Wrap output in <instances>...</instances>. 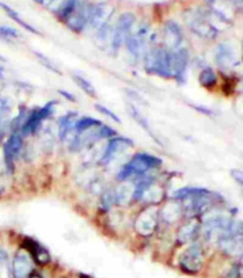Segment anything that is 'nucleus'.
I'll return each mask as SVG.
<instances>
[{
    "mask_svg": "<svg viewBox=\"0 0 243 278\" xmlns=\"http://www.w3.org/2000/svg\"><path fill=\"white\" fill-rule=\"evenodd\" d=\"M174 200L179 201L182 208L183 217L197 218L204 216L216 208L219 202H224V198L219 193L211 192L204 188H182L173 193Z\"/></svg>",
    "mask_w": 243,
    "mask_h": 278,
    "instance_id": "obj_1",
    "label": "nucleus"
},
{
    "mask_svg": "<svg viewBox=\"0 0 243 278\" xmlns=\"http://www.w3.org/2000/svg\"><path fill=\"white\" fill-rule=\"evenodd\" d=\"M185 23L188 29L195 36L205 41L216 40L220 33L219 24H225L221 19L213 14L208 7L197 8V10H188L183 14Z\"/></svg>",
    "mask_w": 243,
    "mask_h": 278,
    "instance_id": "obj_2",
    "label": "nucleus"
},
{
    "mask_svg": "<svg viewBox=\"0 0 243 278\" xmlns=\"http://www.w3.org/2000/svg\"><path fill=\"white\" fill-rule=\"evenodd\" d=\"M162 159L147 152H137L117 172L118 182H134L154 172L162 166Z\"/></svg>",
    "mask_w": 243,
    "mask_h": 278,
    "instance_id": "obj_3",
    "label": "nucleus"
},
{
    "mask_svg": "<svg viewBox=\"0 0 243 278\" xmlns=\"http://www.w3.org/2000/svg\"><path fill=\"white\" fill-rule=\"evenodd\" d=\"M143 67L148 75L163 79H173L171 73V50L163 45H151L143 57Z\"/></svg>",
    "mask_w": 243,
    "mask_h": 278,
    "instance_id": "obj_4",
    "label": "nucleus"
},
{
    "mask_svg": "<svg viewBox=\"0 0 243 278\" xmlns=\"http://www.w3.org/2000/svg\"><path fill=\"white\" fill-rule=\"evenodd\" d=\"M117 136V132L109 125L101 124L98 127L90 128L87 130L73 133L71 140L68 141V150L71 152H82L91 148L101 140H109Z\"/></svg>",
    "mask_w": 243,
    "mask_h": 278,
    "instance_id": "obj_5",
    "label": "nucleus"
},
{
    "mask_svg": "<svg viewBox=\"0 0 243 278\" xmlns=\"http://www.w3.org/2000/svg\"><path fill=\"white\" fill-rule=\"evenodd\" d=\"M151 45V26L147 22H141L139 26H134L133 31L128 36L124 43L128 55L134 63L143 60Z\"/></svg>",
    "mask_w": 243,
    "mask_h": 278,
    "instance_id": "obj_6",
    "label": "nucleus"
},
{
    "mask_svg": "<svg viewBox=\"0 0 243 278\" xmlns=\"http://www.w3.org/2000/svg\"><path fill=\"white\" fill-rule=\"evenodd\" d=\"M56 106H57V102L52 101V102H48L44 106H36V107H33L27 111V117H26L23 125L21 128V132H19L23 136V139L34 136L43 129L44 124L55 114Z\"/></svg>",
    "mask_w": 243,
    "mask_h": 278,
    "instance_id": "obj_7",
    "label": "nucleus"
},
{
    "mask_svg": "<svg viewBox=\"0 0 243 278\" xmlns=\"http://www.w3.org/2000/svg\"><path fill=\"white\" fill-rule=\"evenodd\" d=\"M136 22H137V18L133 12L127 11L118 15V18L114 22L113 34H111V40H110L109 48H108L111 55H117L120 52L128 36L133 31Z\"/></svg>",
    "mask_w": 243,
    "mask_h": 278,
    "instance_id": "obj_8",
    "label": "nucleus"
},
{
    "mask_svg": "<svg viewBox=\"0 0 243 278\" xmlns=\"http://www.w3.org/2000/svg\"><path fill=\"white\" fill-rule=\"evenodd\" d=\"M178 266L186 274H197L204 266V248L200 243H190L178 257Z\"/></svg>",
    "mask_w": 243,
    "mask_h": 278,
    "instance_id": "obj_9",
    "label": "nucleus"
},
{
    "mask_svg": "<svg viewBox=\"0 0 243 278\" xmlns=\"http://www.w3.org/2000/svg\"><path fill=\"white\" fill-rule=\"evenodd\" d=\"M24 143L23 136L19 132L8 134V137L3 143V164L8 174H12L15 170V163L21 155L23 153Z\"/></svg>",
    "mask_w": 243,
    "mask_h": 278,
    "instance_id": "obj_10",
    "label": "nucleus"
},
{
    "mask_svg": "<svg viewBox=\"0 0 243 278\" xmlns=\"http://www.w3.org/2000/svg\"><path fill=\"white\" fill-rule=\"evenodd\" d=\"M133 145V140H131L129 137H122V136L117 134L114 137L108 140V143L105 145L104 151L101 153L98 162H99L101 166H110L116 159L121 156L124 152L131 150Z\"/></svg>",
    "mask_w": 243,
    "mask_h": 278,
    "instance_id": "obj_11",
    "label": "nucleus"
},
{
    "mask_svg": "<svg viewBox=\"0 0 243 278\" xmlns=\"http://www.w3.org/2000/svg\"><path fill=\"white\" fill-rule=\"evenodd\" d=\"M189 63H190V55L186 46L171 52V73H173V79L178 85L186 83Z\"/></svg>",
    "mask_w": 243,
    "mask_h": 278,
    "instance_id": "obj_12",
    "label": "nucleus"
},
{
    "mask_svg": "<svg viewBox=\"0 0 243 278\" xmlns=\"http://www.w3.org/2000/svg\"><path fill=\"white\" fill-rule=\"evenodd\" d=\"M159 221H160V218H159L158 208L148 206L137 216L136 221H134V228H136L139 235L151 236L156 230Z\"/></svg>",
    "mask_w": 243,
    "mask_h": 278,
    "instance_id": "obj_13",
    "label": "nucleus"
},
{
    "mask_svg": "<svg viewBox=\"0 0 243 278\" xmlns=\"http://www.w3.org/2000/svg\"><path fill=\"white\" fill-rule=\"evenodd\" d=\"M21 247L30 255L33 262L38 266H48L52 262V255L48 251V248L43 246L40 242H37L33 237H23Z\"/></svg>",
    "mask_w": 243,
    "mask_h": 278,
    "instance_id": "obj_14",
    "label": "nucleus"
},
{
    "mask_svg": "<svg viewBox=\"0 0 243 278\" xmlns=\"http://www.w3.org/2000/svg\"><path fill=\"white\" fill-rule=\"evenodd\" d=\"M92 3L87 1V0H82L78 8L75 10L72 15L67 19V27L73 33L80 34L87 29L88 26V19H90V11H91Z\"/></svg>",
    "mask_w": 243,
    "mask_h": 278,
    "instance_id": "obj_15",
    "label": "nucleus"
},
{
    "mask_svg": "<svg viewBox=\"0 0 243 278\" xmlns=\"http://www.w3.org/2000/svg\"><path fill=\"white\" fill-rule=\"evenodd\" d=\"M215 63L223 71H230L239 64L237 50L231 43H220L215 49Z\"/></svg>",
    "mask_w": 243,
    "mask_h": 278,
    "instance_id": "obj_16",
    "label": "nucleus"
},
{
    "mask_svg": "<svg viewBox=\"0 0 243 278\" xmlns=\"http://www.w3.org/2000/svg\"><path fill=\"white\" fill-rule=\"evenodd\" d=\"M113 15H114V7L109 3H105V1L92 3L87 29L97 31L102 24L106 23L110 19H113Z\"/></svg>",
    "mask_w": 243,
    "mask_h": 278,
    "instance_id": "obj_17",
    "label": "nucleus"
},
{
    "mask_svg": "<svg viewBox=\"0 0 243 278\" xmlns=\"http://www.w3.org/2000/svg\"><path fill=\"white\" fill-rule=\"evenodd\" d=\"M162 38H163V46L167 50H177L182 48L183 45V33L181 26L177 23L176 21H167L163 24V31H162Z\"/></svg>",
    "mask_w": 243,
    "mask_h": 278,
    "instance_id": "obj_18",
    "label": "nucleus"
},
{
    "mask_svg": "<svg viewBox=\"0 0 243 278\" xmlns=\"http://www.w3.org/2000/svg\"><path fill=\"white\" fill-rule=\"evenodd\" d=\"M221 253H224L232 258H242L243 257V232L230 234L220 237L216 242Z\"/></svg>",
    "mask_w": 243,
    "mask_h": 278,
    "instance_id": "obj_19",
    "label": "nucleus"
},
{
    "mask_svg": "<svg viewBox=\"0 0 243 278\" xmlns=\"http://www.w3.org/2000/svg\"><path fill=\"white\" fill-rule=\"evenodd\" d=\"M34 270V262L24 250H19L14 255L11 262V277L12 278H27Z\"/></svg>",
    "mask_w": 243,
    "mask_h": 278,
    "instance_id": "obj_20",
    "label": "nucleus"
},
{
    "mask_svg": "<svg viewBox=\"0 0 243 278\" xmlns=\"http://www.w3.org/2000/svg\"><path fill=\"white\" fill-rule=\"evenodd\" d=\"M201 235V224L197 218H188L185 223L178 228L177 240L179 244H190L197 242L199 236Z\"/></svg>",
    "mask_w": 243,
    "mask_h": 278,
    "instance_id": "obj_21",
    "label": "nucleus"
},
{
    "mask_svg": "<svg viewBox=\"0 0 243 278\" xmlns=\"http://www.w3.org/2000/svg\"><path fill=\"white\" fill-rule=\"evenodd\" d=\"M78 121V113L76 111H68L61 115L57 121V137L61 143H67L71 140L75 130V124Z\"/></svg>",
    "mask_w": 243,
    "mask_h": 278,
    "instance_id": "obj_22",
    "label": "nucleus"
},
{
    "mask_svg": "<svg viewBox=\"0 0 243 278\" xmlns=\"http://www.w3.org/2000/svg\"><path fill=\"white\" fill-rule=\"evenodd\" d=\"M128 113L131 114V117L133 118V121L139 125L140 128H143V130L146 132L150 137H151L155 143L158 145H163V141L160 140V137L158 136V133L152 129V127L150 125V122H148V118L144 117V114L141 113V110L133 105V103H128Z\"/></svg>",
    "mask_w": 243,
    "mask_h": 278,
    "instance_id": "obj_23",
    "label": "nucleus"
},
{
    "mask_svg": "<svg viewBox=\"0 0 243 278\" xmlns=\"http://www.w3.org/2000/svg\"><path fill=\"white\" fill-rule=\"evenodd\" d=\"M207 7L216 14L220 19H223L225 23H231L234 7L230 1L225 0H207Z\"/></svg>",
    "mask_w": 243,
    "mask_h": 278,
    "instance_id": "obj_24",
    "label": "nucleus"
},
{
    "mask_svg": "<svg viewBox=\"0 0 243 278\" xmlns=\"http://www.w3.org/2000/svg\"><path fill=\"white\" fill-rule=\"evenodd\" d=\"M183 217L182 208H181V204L179 201L178 202H169L164 206H162L159 209V218L163 220L164 223L167 224H174L178 220H181Z\"/></svg>",
    "mask_w": 243,
    "mask_h": 278,
    "instance_id": "obj_25",
    "label": "nucleus"
},
{
    "mask_svg": "<svg viewBox=\"0 0 243 278\" xmlns=\"http://www.w3.org/2000/svg\"><path fill=\"white\" fill-rule=\"evenodd\" d=\"M134 183L133 182H120L114 188L116 205L125 206L133 200Z\"/></svg>",
    "mask_w": 243,
    "mask_h": 278,
    "instance_id": "obj_26",
    "label": "nucleus"
},
{
    "mask_svg": "<svg viewBox=\"0 0 243 278\" xmlns=\"http://www.w3.org/2000/svg\"><path fill=\"white\" fill-rule=\"evenodd\" d=\"M10 113H11V102L10 99L0 95V139L8 130L10 125Z\"/></svg>",
    "mask_w": 243,
    "mask_h": 278,
    "instance_id": "obj_27",
    "label": "nucleus"
},
{
    "mask_svg": "<svg viewBox=\"0 0 243 278\" xmlns=\"http://www.w3.org/2000/svg\"><path fill=\"white\" fill-rule=\"evenodd\" d=\"M0 8H1V10H3V11H4V12H6L7 15H8V17H10V18L12 19V21H15V22H17V23H18L19 26H22L24 30L30 31V33H33V34H37V36H40V34H41V33L37 30L36 27H34V26H31L30 23H27V22H26L24 19H22V17L19 15L18 12L15 11L14 8H11V7H10V6H7L6 3H1V1H0Z\"/></svg>",
    "mask_w": 243,
    "mask_h": 278,
    "instance_id": "obj_28",
    "label": "nucleus"
},
{
    "mask_svg": "<svg viewBox=\"0 0 243 278\" xmlns=\"http://www.w3.org/2000/svg\"><path fill=\"white\" fill-rule=\"evenodd\" d=\"M113 27H114V23H113V19L108 21L106 23H104L97 31H95V38H97V43L101 45V46H108L109 48L110 40H111V34H113Z\"/></svg>",
    "mask_w": 243,
    "mask_h": 278,
    "instance_id": "obj_29",
    "label": "nucleus"
},
{
    "mask_svg": "<svg viewBox=\"0 0 243 278\" xmlns=\"http://www.w3.org/2000/svg\"><path fill=\"white\" fill-rule=\"evenodd\" d=\"M71 78H72V80L76 83V86L79 87L80 90L83 91L85 94H87L88 97L90 98L97 97V90H95V87L92 86V83L88 80V79H86L85 76H82L79 73H72Z\"/></svg>",
    "mask_w": 243,
    "mask_h": 278,
    "instance_id": "obj_30",
    "label": "nucleus"
},
{
    "mask_svg": "<svg viewBox=\"0 0 243 278\" xmlns=\"http://www.w3.org/2000/svg\"><path fill=\"white\" fill-rule=\"evenodd\" d=\"M199 83L205 88H212L218 85V75L212 68H202L200 75H199Z\"/></svg>",
    "mask_w": 243,
    "mask_h": 278,
    "instance_id": "obj_31",
    "label": "nucleus"
},
{
    "mask_svg": "<svg viewBox=\"0 0 243 278\" xmlns=\"http://www.w3.org/2000/svg\"><path fill=\"white\" fill-rule=\"evenodd\" d=\"M116 205V195H114V188L105 189L101 193L99 198V208L102 212H109L113 206Z\"/></svg>",
    "mask_w": 243,
    "mask_h": 278,
    "instance_id": "obj_32",
    "label": "nucleus"
},
{
    "mask_svg": "<svg viewBox=\"0 0 243 278\" xmlns=\"http://www.w3.org/2000/svg\"><path fill=\"white\" fill-rule=\"evenodd\" d=\"M27 111H29V109H26L24 106H21L18 114L15 115L14 118L10 120V125H8V130H10V133H14V132H21V128H22L24 120H26V117H27Z\"/></svg>",
    "mask_w": 243,
    "mask_h": 278,
    "instance_id": "obj_33",
    "label": "nucleus"
},
{
    "mask_svg": "<svg viewBox=\"0 0 243 278\" xmlns=\"http://www.w3.org/2000/svg\"><path fill=\"white\" fill-rule=\"evenodd\" d=\"M102 122L94 118V117H90V115H86V117H82V118H78V121L75 124V130L73 133H79V132H83V130H87L90 128L98 127L101 125Z\"/></svg>",
    "mask_w": 243,
    "mask_h": 278,
    "instance_id": "obj_34",
    "label": "nucleus"
},
{
    "mask_svg": "<svg viewBox=\"0 0 243 278\" xmlns=\"http://www.w3.org/2000/svg\"><path fill=\"white\" fill-rule=\"evenodd\" d=\"M34 56L37 57V60L40 61V64H41L43 67L46 68L48 71H50L52 73H56V75H59V76L63 75L60 71V68L57 67L55 63L50 60L49 57H46V56L43 55V53H40V52H34Z\"/></svg>",
    "mask_w": 243,
    "mask_h": 278,
    "instance_id": "obj_35",
    "label": "nucleus"
},
{
    "mask_svg": "<svg viewBox=\"0 0 243 278\" xmlns=\"http://www.w3.org/2000/svg\"><path fill=\"white\" fill-rule=\"evenodd\" d=\"M19 31L14 27H10V26H4L1 24L0 26V38L4 40L7 43H11L12 40H18L19 38Z\"/></svg>",
    "mask_w": 243,
    "mask_h": 278,
    "instance_id": "obj_36",
    "label": "nucleus"
},
{
    "mask_svg": "<svg viewBox=\"0 0 243 278\" xmlns=\"http://www.w3.org/2000/svg\"><path fill=\"white\" fill-rule=\"evenodd\" d=\"M68 1L69 0H48V3L45 4V7L48 8L49 12H52L56 17L64 7L67 6Z\"/></svg>",
    "mask_w": 243,
    "mask_h": 278,
    "instance_id": "obj_37",
    "label": "nucleus"
},
{
    "mask_svg": "<svg viewBox=\"0 0 243 278\" xmlns=\"http://www.w3.org/2000/svg\"><path fill=\"white\" fill-rule=\"evenodd\" d=\"M95 109H97L98 113H101L102 115H105L106 118H110L111 121L117 122V124H121V118H120V117H118L114 111H111L109 107H106V106H104V105H99V103H97V105H95Z\"/></svg>",
    "mask_w": 243,
    "mask_h": 278,
    "instance_id": "obj_38",
    "label": "nucleus"
},
{
    "mask_svg": "<svg viewBox=\"0 0 243 278\" xmlns=\"http://www.w3.org/2000/svg\"><path fill=\"white\" fill-rule=\"evenodd\" d=\"M127 95H132V97H131V98H132V99H133V101H134L133 105H136V106H137V103H139V106H141V105H147L146 99L141 97L140 94H137L136 91L127 90Z\"/></svg>",
    "mask_w": 243,
    "mask_h": 278,
    "instance_id": "obj_39",
    "label": "nucleus"
},
{
    "mask_svg": "<svg viewBox=\"0 0 243 278\" xmlns=\"http://www.w3.org/2000/svg\"><path fill=\"white\" fill-rule=\"evenodd\" d=\"M230 174H231L232 179L237 182L241 188H243V171L242 170H231V171H230Z\"/></svg>",
    "mask_w": 243,
    "mask_h": 278,
    "instance_id": "obj_40",
    "label": "nucleus"
},
{
    "mask_svg": "<svg viewBox=\"0 0 243 278\" xmlns=\"http://www.w3.org/2000/svg\"><path fill=\"white\" fill-rule=\"evenodd\" d=\"M8 260H10V258H8L7 251L4 248L0 247V267L7 266V265H8Z\"/></svg>",
    "mask_w": 243,
    "mask_h": 278,
    "instance_id": "obj_41",
    "label": "nucleus"
},
{
    "mask_svg": "<svg viewBox=\"0 0 243 278\" xmlns=\"http://www.w3.org/2000/svg\"><path fill=\"white\" fill-rule=\"evenodd\" d=\"M59 94H60L61 97H64L67 101H69V102H73V103H76L78 102V99L75 98V95H72L71 92H68V91H66V90H59L57 91Z\"/></svg>",
    "mask_w": 243,
    "mask_h": 278,
    "instance_id": "obj_42",
    "label": "nucleus"
},
{
    "mask_svg": "<svg viewBox=\"0 0 243 278\" xmlns=\"http://www.w3.org/2000/svg\"><path fill=\"white\" fill-rule=\"evenodd\" d=\"M239 276H241V266L235 265V266H232V269L230 270V273H228L227 278H239Z\"/></svg>",
    "mask_w": 243,
    "mask_h": 278,
    "instance_id": "obj_43",
    "label": "nucleus"
},
{
    "mask_svg": "<svg viewBox=\"0 0 243 278\" xmlns=\"http://www.w3.org/2000/svg\"><path fill=\"white\" fill-rule=\"evenodd\" d=\"M192 106V109H195V110H197V111H200V113H204V114H207V115H212L213 113L211 111V110H208V109H202V106H197V105H190Z\"/></svg>",
    "mask_w": 243,
    "mask_h": 278,
    "instance_id": "obj_44",
    "label": "nucleus"
},
{
    "mask_svg": "<svg viewBox=\"0 0 243 278\" xmlns=\"http://www.w3.org/2000/svg\"><path fill=\"white\" fill-rule=\"evenodd\" d=\"M230 3H231L234 8H239V10H242L243 0H230Z\"/></svg>",
    "mask_w": 243,
    "mask_h": 278,
    "instance_id": "obj_45",
    "label": "nucleus"
},
{
    "mask_svg": "<svg viewBox=\"0 0 243 278\" xmlns=\"http://www.w3.org/2000/svg\"><path fill=\"white\" fill-rule=\"evenodd\" d=\"M27 278H44V276L40 272H37V270H33V272L30 273V276H29Z\"/></svg>",
    "mask_w": 243,
    "mask_h": 278,
    "instance_id": "obj_46",
    "label": "nucleus"
},
{
    "mask_svg": "<svg viewBox=\"0 0 243 278\" xmlns=\"http://www.w3.org/2000/svg\"><path fill=\"white\" fill-rule=\"evenodd\" d=\"M4 78V69H3V67L0 65V79Z\"/></svg>",
    "mask_w": 243,
    "mask_h": 278,
    "instance_id": "obj_47",
    "label": "nucleus"
},
{
    "mask_svg": "<svg viewBox=\"0 0 243 278\" xmlns=\"http://www.w3.org/2000/svg\"><path fill=\"white\" fill-rule=\"evenodd\" d=\"M6 61H7L6 57H3V56L0 55V63H6Z\"/></svg>",
    "mask_w": 243,
    "mask_h": 278,
    "instance_id": "obj_48",
    "label": "nucleus"
},
{
    "mask_svg": "<svg viewBox=\"0 0 243 278\" xmlns=\"http://www.w3.org/2000/svg\"><path fill=\"white\" fill-rule=\"evenodd\" d=\"M80 278H90L88 276H86V274H80Z\"/></svg>",
    "mask_w": 243,
    "mask_h": 278,
    "instance_id": "obj_49",
    "label": "nucleus"
},
{
    "mask_svg": "<svg viewBox=\"0 0 243 278\" xmlns=\"http://www.w3.org/2000/svg\"><path fill=\"white\" fill-rule=\"evenodd\" d=\"M241 267H242V269H243V257H242V258H241Z\"/></svg>",
    "mask_w": 243,
    "mask_h": 278,
    "instance_id": "obj_50",
    "label": "nucleus"
},
{
    "mask_svg": "<svg viewBox=\"0 0 243 278\" xmlns=\"http://www.w3.org/2000/svg\"><path fill=\"white\" fill-rule=\"evenodd\" d=\"M242 60H243V43H242Z\"/></svg>",
    "mask_w": 243,
    "mask_h": 278,
    "instance_id": "obj_51",
    "label": "nucleus"
},
{
    "mask_svg": "<svg viewBox=\"0 0 243 278\" xmlns=\"http://www.w3.org/2000/svg\"><path fill=\"white\" fill-rule=\"evenodd\" d=\"M242 12H243V7H242Z\"/></svg>",
    "mask_w": 243,
    "mask_h": 278,
    "instance_id": "obj_52",
    "label": "nucleus"
},
{
    "mask_svg": "<svg viewBox=\"0 0 243 278\" xmlns=\"http://www.w3.org/2000/svg\"><path fill=\"white\" fill-rule=\"evenodd\" d=\"M11 278H12V277H11Z\"/></svg>",
    "mask_w": 243,
    "mask_h": 278,
    "instance_id": "obj_53",
    "label": "nucleus"
}]
</instances>
